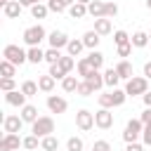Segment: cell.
I'll return each mask as SVG.
<instances>
[{
    "label": "cell",
    "mask_w": 151,
    "mask_h": 151,
    "mask_svg": "<svg viewBox=\"0 0 151 151\" xmlns=\"http://www.w3.org/2000/svg\"><path fill=\"white\" fill-rule=\"evenodd\" d=\"M47 7H50V12H54V14H61V12H66V9H68L61 0H47Z\"/></svg>",
    "instance_id": "ab89813d"
},
{
    "label": "cell",
    "mask_w": 151,
    "mask_h": 151,
    "mask_svg": "<svg viewBox=\"0 0 151 151\" xmlns=\"http://www.w3.org/2000/svg\"><path fill=\"white\" fill-rule=\"evenodd\" d=\"M54 83H57V80H54L50 73H45V76L38 78V87H40V92H52V90H54Z\"/></svg>",
    "instance_id": "83f0119b"
},
{
    "label": "cell",
    "mask_w": 151,
    "mask_h": 151,
    "mask_svg": "<svg viewBox=\"0 0 151 151\" xmlns=\"http://www.w3.org/2000/svg\"><path fill=\"white\" fill-rule=\"evenodd\" d=\"M61 57H64V54H61V50H57V47L45 50V61H47V64H59Z\"/></svg>",
    "instance_id": "d6a6232c"
},
{
    "label": "cell",
    "mask_w": 151,
    "mask_h": 151,
    "mask_svg": "<svg viewBox=\"0 0 151 151\" xmlns=\"http://www.w3.org/2000/svg\"><path fill=\"white\" fill-rule=\"evenodd\" d=\"M0 76H2V78H14V76H17V64L2 59V61H0Z\"/></svg>",
    "instance_id": "4316f807"
},
{
    "label": "cell",
    "mask_w": 151,
    "mask_h": 151,
    "mask_svg": "<svg viewBox=\"0 0 151 151\" xmlns=\"http://www.w3.org/2000/svg\"><path fill=\"white\" fill-rule=\"evenodd\" d=\"M21 38H24V42H26L28 47H35V45H40L42 40H47V31H45L40 24H35V26H28Z\"/></svg>",
    "instance_id": "277c9868"
},
{
    "label": "cell",
    "mask_w": 151,
    "mask_h": 151,
    "mask_svg": "<svg viewBox=\"0 0 151 151\" xmlns=\"http://www.w3.org/2000/svg\"><path fill=\"white\" fill-rule=\"evenodd\" d=\"M76 2H83V5H90L92 0H76Z\"/></svg>",
    "instance_id": "db71d44e"
},
{
    "label": "cell",
    "mask_w": 151,
    "mask_h": 151,
    "mask_svg": "<svg viewBox=\"0 0 151 151\" xmlns=\"http://www.w3.org/2000/svg\"><path fill=\"white\" fill-rule=\"evenodd\" d=\"M146 7H149V9H151V0H146Z\"/></svg>",
    "instance_id": "9f6ffc18"
},
{
    "label": "cell",
    "mask_w": 151,
    "mask_h": 151,
    "mask_svg": "<svg viewBox=\"0 0 151 151\" xmlns=\"http://www.w3.org/2000/svg\"><path fill=\"white\" fill-rule=\"evenodd\" d=\"M0 90H2V92H12V90H17L14 78H0Z\"/></svg>",
    "instance_id": "60d3db41"
},
{
    "label": "cell",
    "mask_w": 151,
    "mask_h": 151,
    "mask_svg": "<svg viewBox=\"0 0 151 151\" xmlns=\"http://www.w3.org/2000/svg\"><path fill=\"white\" fill-rule=\"evenodd\" d=\"M59 64L64 66V71H66V73H71V71L76 68V64H78V61H76V57H71V54H64V57L59 59Z\"/></svg>",
    "instance_id": "74e56055"
},
{
    "label": "cell",
    "mask_w": 151,
    "mask_h": 151,
    "mask_svg": "<svg viewBox=\"0 0 151 151\" xmlns=\"http://www.w3.org/2000/svg\"><path fill=\"white\" fill-rule=\"evenodd\" d=\"M76 94H80V97H90V94H94V90H92V85L87 83V80H80L78 83V92Z\"/></svg>",
    "instance_id": "f35d334b"
},
{
    "label": "cell",
    "mask_w": 151,
    "mask_h": 151,
    "mask_svg": "<svg viewBox=\"0 0 151 151\" xmlns=\"http://www.w3.org/2000/svg\"><path fill=\"white\" fill-rule=\"evenodd\" d=\"M61 2H64V5H66V7H71V5H73V2H76V0H61Z\"/></svg>",
    "instance_id": "f5cc1de1"
},
{
    "label": "cell",
    "mask_w": 151,
    "mask_h": 151,
    "mask_svg": "<svg viewBox=\"0 0 151 151\" xmlns=\"http://www.w3.org/2000/svg\"><path fill=\"white\" fill-rule=\"evenodd\" d=\"M125 151H144V144H139V142H130V144H125Z\"/></svg>",
    "instance_id": "c3c4849f"
},
{
    "label": "cell",
    "mask_w": 151,
    "mask_h": 151,
    "mask_svg": "<svg viewBox=\"0 0 151 151\" xmlns=\"http://www.w3.org/2000/svg\"><path fill=\"white\" fill-rule=\"evenodd\" d=\"M85 80L92 85V90H94V92H99V90L106 85V83H104V73H101V71H92V73H90Z\"/></svg>",
    "instance_id": "44dd1931"
},
{
    "label": "cell",
    "mask_w": 151,
    "mask_h": 151,
    "mask_svg": "<svg viewBox=\"0 0 151 151\" xmlns=\"http://www.w3.org/2000/svg\"><path fill=\"white\" fill-rule=\"evenodd\" d=\"M78 78L76 76H66L64 80H61V87H64V92H78Z\"/></svg>",
    "instance_id": "1f68e13d"
},
{
    "label": "cell",
    "mask_w": 151,
    "mask_h": 151,
    "mask_svg": "<svg viewBox=\"0 0 151 151\" xmlns=\"http://www.w3.org/2000/svg\"><path fill=\"white\" fill-rule=\"evenodd\" d=\"M83 50H87L85 42H83V38H71L68 45H66V54H71V57H80Z\"/></svg>",
    "instance_id": "e0dca14e"
},
{
    "label": "cell",
    "mask_w": 151,
    "mask_h": 151,
    "mask_svg": "<svg viewBox=\"0 0 151 151\" xmlns=\"http://www.w3.org/2000/svg\"><path fill=\"white\" fill-rule=\"evenodd\" d=\"M113 42L116 45H125V42H130V35L125 31H113Z\"/></svg>",
    "instance_id": "7bdbcfd3"
},
{
    "label": "cell",
    "mask_w": 151,
    "mask_h": 151,
    "mask_svg": "<svg viewBox=\"0 0 151 151\" xmlns=\"http://www.w3.org/2000/svg\"><path fill=\"white\" fill-rule=\"evenodd\" d=\"M24 127V118L21 116H5L2 118V130L5 132H19Z\"/></svg>",
    "instance_id": "7c38bea8"
},
{
    "label": "cell",
    "mask_w": 151,
    "mask_h": 151,
    "mask_svg": "<svg viewBox=\"0 0 151 151\" xmlns=\"http://www.w3.org/2000/svg\"><path fill=\"white\" fill-rule=\"evenodd\" d=\"M2 59H7V61H12V64L21 66V64L28 61V52L21 50L19 45H5V50H2Z\"/></svg>",
    "instance_id": "5b68a950"
},
{
    "label": "cell",
    "mask_w": 151,
    "mask_h": 151,
    "mask_svg": "<svg viewBox=\"0 0 151 151\" xmlns=\"http://www.w3.org/2000/svg\"><path fill=\"white\" fill-rule=\"evenodd\" d=\"M97 99H99V106L113 109V106H123V104H125L127 92H125V87H123V90H120V87H111V92H104V94H99Z\"/></svg>",
    "instance_id": "6da1fadb"
},
{
    "label": "cell",
    "mask_w": 151,
    "mask_h": 151,
    "mask_svg": "<svg viewBox=\"0 0 151 151\" xmlns=\"http://www.w3.org/2000/svg\"><path fill=\"white\" fill-rule=\"evenodd\" d=\"M92 151H111V144H109L106 139H97V142L92 144Z\"/></svg>",
    "instance_id": "f6af8a7d"
},
{
    "label": "cell",
    "mask_w": 151,
    "mask_h": 151,
    "mask_svg": "<svg viewBox=\"0 0 151 151\" xmlns=\"http://www.w3.org/2000/svg\"><path fill=\"white\" fill-rule=\"evenodd\" d=\"M26 52H28V61H31V64H40V61H45V50H40V45L28 47Z\"/></svg>",
    "instance_id": "d4e9b609"
},
{
    "label": "cell",
    "mask_w": 151,
    "mask_h": 151,
    "mask_svg": "<svg viewBox=\"0 0 151 151\" xmlns=\"http://www.w3.org/2000/svg\"><path fill=\"white\" fill-rule=\"evenodd\" d=\"M125 92H127V97H137V94L149 92V78L146 76H132L130 80H125Z\"/></svg>",
    "instance_id": "7a4b0ae2"
},
{
    "label": "cell",
    "mask_w": 151,
    "mask_h": 151,
    "mask_svg": "<svg viewBox=\"0 0 151 151\" xmlns=\"http://www.w3.org/2000/svg\"><path fill=\"white\" fill-rule=\"evenodd\" d=\"M19 146H24V139H19V132H5L0 149L2 151H19Z\"/></svg>",
    "instance_id": "9c48e42d"
},
{
    "label": "cell",
    "mask_w": 151,
    "mask_h": 151,
    "mask_svg": "<svg viewBox=\"0 0 151 151\" xmlns=\"http://www.w3.org/2000/svg\"><path fill=\"white\" fill-rule=\"evenodd\" d=\"M47 109H50L52 113H66L68 101H66L64 97H59V94H50V97H47Z\"/></svg>",
    "instance_id": "8fae6325"
},
{
    "label": "cell",
    "mask_w": 151,
    "mask_h": 151,
    "mask_svg": "<svg viewBox=\"0 0 151 151\" xmlns=\"http://www.w3.org/2000/svg\"><path fill=\"white\" fill-rule=\"evenodd\" d=\"M19 2H21L24 7H33V5H38L40 0H19Z\"/></svg>",
    "instance_id": "816d5d0a"
},
{
    "label": "cell",
    "mask_w": 151,
    "mask_h": 151,
    "mask_svg": "<svg viewBox=\"0 0 151 151\" xmlns=\"http://www.w3.org/2000/svg\"><path fill=\"white\" fill-rule=\"evenodd\" d=\"M139 120H142L144 125H149V123H151V106H146V109L142 111V116H139Z\"/></svg>",
    "instance_id": "7dc6e473"
},
{
    "label": "cell",
    "mask_w": 151,
    "mask_h": 151,
    "mask_svg": "<svg viewBox=\"0 0 151 151\" xmlns=\"http://www.w3.org/2000/svg\"><path fill=\"white\" fill-rule=\"evenodd\" d=\"M26 99H28V97H26L21 90H12V92H5V101H7L9 106H19V109H21V106H26Z\"/></svg>",
    "instance_id": "4fadbf2b"
},
{
    "label": "cell",
    "mask_w": 151,
    "mask_h": 151,
    "mask_svg": "<svg viewBox=\"0 0 151 151\" xmlns=\"http://www.w3.org/2000/svg\"><path fill=\"white\" fill-rule=\"evenodd\" d=\"M142 144L144 146H151V123L144 125V132H142Z\"/></svg>",
    "instance_id": "bcb514c9"
},
{
    "label": "cell",
    "mask_w": 151,
    "mask_h": 151,
    "mask_svg": "<svg viewBox=\"0 0 151 151\" xmlns=\"http://www.w3.org/2000/svg\"><path fill=\"white\" fill-rule=\"evenodd\" d=\"M76 125H78V130H83V132L92 130V127H94V113L87 111V109H80V111L76 113Z\"/></svg>",
    "instance_id": "ba28073f"
},
{
    "label": "cell",
    "mask_w": 151,
    "mask_h": 151,
    "mask_svg": "<svg viewBox=\"0 0 151 151\" xmlns=\"http://www.w3.org/2000/svg\"><path fill=\"white\" fill-rule=\"evenodd\" d=\"M144 76L151 80V61H146V64H144Z\"/></svg>",
    "instance_id": "f907efd6"
},
{
    "label": "cell",
    "mask_w": 151,
    "mask_h": 151,
    "mask_svg": "<svg viewBox=\"0 0 151 151\" xmlns=\"http://www.w3.org/2000/svg\"><path fill=\"white\" fill-rule=\"evenodd\" d=\"M40 149H42V151H57V149H59V139H57L54 134H47V137L40 139Z\"/></svg>",
    "instance_id": "f1b7e54d"
},
{
    "label": "cell",
    "mask_w": 151,
    "mask_h": 151,
    "mask_svg": "<svg viewBox=\"0 0 151 151\" xmlns=\"http://www.w3.org/2000/svg\"><path fill=\"white\" fill-rule=\"evenodd\" d=\"M104 83H106V87H118L120 76H118L116 66H111V68H106V71H104Z\"/></svg>",
    "instance_id": "603a6c76"
},
{
    "label": "cell",
    "mask_w": 151,
    "mask_h": 151,
    "mask_svg": "<svg viewBox=\"0 0 151 151\" xmlns=\"http://www.w3.org/2000/svg\"><path fill=\"white\" fill-rule=\"evenodd\" d=\"M149 38H151V33H149Z\"/></svg>",
    "instance_id": "6f0895ef"
},
{
    "label": "cell",
    "mask_w": 151,
    "mask_h": 151,
    "mask_svg": "<svg viewBox=\"0 0 151 151\" xmlns=\"http://www.w3.org/2000/svg\"><path fill=\"white\" fill-rule=\"evenodd\" d=\"M50 76H52L54 80H64L68 73L64 71V66H61V64H50Z\"/></svg>",
    "instance_id": "e575fe53"
},
{
    "label": "cell",
    "mask_w": 151,
    "mask_h": 151,
    "mask_svg": "<svg viewBox=\"0 0 151 151\" xmlns=\"http://www.w3.org/2000/svg\"><path fill=\"white\" fill-rule=\"evenodd\" d=\"M94 125H97L99 130H111V127H113V111L99 106V111L94 113Z\"/></svg>",
    "instance_id": "52a82bcc"
},
{
    "label": "cell",
    "mask_w": 151,
    "mask_h": 151,
    "mask_svg": "<svg viewBox=\"0 0 151 151\" xmlns=\"http://www.w3.org/2000/svg\"><path fill=\"white\" fill-rule=\"evenodd\" d=\"M142 99H144V106H151V92H144Z\"/></svg>",
    "instance_id": "681fc988"
},
{
    "label": "cell",
    "mask_w": 151,
    "mask_h": 151,
    "mask_svg": "<svg viewBox=\"0 0 151 151\" xmlns=\"http://www.w3.org/2000/svg\"><path fill=\"white\" fill-rule=\"evenodd\" d=\"M130 42H132V47H146L149 42H151V38H149V33L146 31H134L132 35H130Z\"/></svg>",
    "instance_id": "2e32d148"
},
{
    "label": "cell",
    "mask_w": 151,
    "mask_h": 151,
    "mask_svg": "<svg viewBox=\"0 0 151 151\" xmlns=\"http://www.w3.org/2000/svg\"><path fill=\"white\" fill-rule=\"evenodd\" d=\"M68 35L64 33V31H52V33H47V42H50V47H57V50H64L66 45H68Z\"/></svg>",
    "instance_id": "30bf717a"
},
{
    "label": "cell",
    "mask_w": 151,
    "mask_h": 151,
    "mask_svg": "<svg viewBox=\"0 0 151 151\" xmlns=\"http://www.w3.org/2000/svg\"><path fill=\"white\" fill-rule=\"evenodd\" d=\"M7 2H9V0H0V5H2V7H5V5H7Z\"/></svg>",
    "instance_id": "11a10c76"
},
{
    "label": "cell",
    "mask_w": 151,
    "mask_h": 151,
    "mask_svg": "<svg viewBox=\"0 0 151 151\" xmlns=\"http://www.w3.org/2000/svg\"><path fill=\"white\" fill-rule=\"evenodd\" d=\"M142 132H144V123H142L139 118H130V120L125 123V130H123V139H125V144H130V142H139V139H142Z\"/></svg>",
    "instance_id": "3957f363"
},
{
    "label": "cell",
    "mask_w": 151,
    "mask_h": 151,
    "mask_svg": "<svg viewBox=\"0 0 151 151\" xmlns=\"http://www.w3.org/2000/svg\"><path fill=\"white\" fill-rule=\"evenodd\" d=\"M116 71H118V76H120V80H130L134 73H132V64L127 61V59H120L118 64H116Z\"/></svg>",
    "instance_id": "ffe728a7"
},
{
    "label": "cell",
    "mask_w": 151,
    "mask_h": 151,
    "mask_svg": "<svg viewBox=\"0 0 151 151\" xmlns=\"http://www.w3.org/2000/svg\"><path fill=\"white\" fill-rule=\"evenodd\" d=\"M76 68H78V76H80L83 80H85V78H87V76H90L92 71H97V68H92V64L87 61V57H83V59H78V64H76Z\"/></svg>",
    "instance_id": "cb8c5ba5"
},
{
    "label": "cell",
    "mask_w": 151,
    "mask_h": 151,
    "mask_svg": "<svg viewBox=\"0 0 151 151\" xmlns=\"http://www.w3.org/2000/svg\"><path fill=\"white\" fill-rule=\"evenodd\" d=\"M132 54V42H125V45H118V57H123V59H127Z\"/></svg>",
    "instance_id": "ee69618b"
},
{
    "label": "cell",
    "mask_w": 151,
    "mask_h": 151,
    "mask_svg": "<svg viewBox=\"0 0 151 151\" xmlns=\"http://www.w3.org/2000/svg\"><path fill=\"white\" fill-rule=\"evenodd\" d=\"M87 14L94 17V19L104 17V2H101V0H92V2L87 5Z\"/></svg>",
    "instance_id": "f546056e"
},
{
    "label": "cell",
    "mask_w": 151,
    "mask_h": 151,
    "mask_svg": "<svg viewBox=\"0 0 151 151\" xmlns=\"http://www.w3.org/2000/svg\"><path fill=\"white\" fill-rule=\"evenodd\" d=\"M19 111H21L19 116L24 118V123H31V125H33V123H35V120L40 118V116H38V109H35L33 104H26V106H21Z\"/></svg>",
    "instance_id": "ac0fdd59"
},
{
    "label": "cell",
    "mask_w": 151,
    "mask_h": 151,
    "mask_svg": "<svg viewBox=\"0 0 151 151\" xmlns=\"http://www.w3.org/2000/svg\"><path fill=\"white\" fill-rule=\"evenodd\" d=\"M47 14H50V7L42 5V2H38V5L31 7V17H33V19H45Z\"/></svg>",
    "instance_id": "4dcf8cb0"
},
{
    "label": "cell",
    "mask_w": 151,
    "mask_h": 151,
    "mask_svg": "<svg viewBox=\"0 0 151 151\" xmlns=\"http://www.w3.org/2000/svg\"><path fill=\"white\" fill-rule=\"evenodd\" d=\"M99 40H101V35L92 28V31H85L83 33V42H85V47L87 50H97V45H99Z\"/></svg>",
    "instance_id": "d6986e66"
},
{
    "label": "cell",
    "mask_w": 151,
    "mask_h": 151,
    "mask_svg": "<svg viewBox=\"0 0 151 151\" xmlns=\"http://www.w3.org/2000/svg\"><path fill=\"white\" fill-rule=\"evenodd\" d=\"M38 90H40V87H38V83H33V80H24V83H21V92H24L26 97H35Z\"/></svg>",
    "instance_id": "836d02e7"
},
{
    "label": "cell",
    "mask_w": 151,
    "mask_h": 151,
    "mask_svg": "<svg viewBox=\"0 0 151 151\" xmlns=\"http://www.w3.org/2000/svg\"><path fill=\"white\" fill-rule=\"evenodd\" d=\"M87 61L92 64V68L101 71V66H104V54H101L99 50H90V54H87Z\"/></svg>",
    "instance_id": "484cf974"
},
{
    "label": "cell",
    "mask_w": 151,
    "mask_h": 151,
    "mask_svg": "<svg viewBox=\"0 0 151 151\" xmlns=\"http://www.w3.org/2000/svg\"><path fill=\"white\" fill-rule=\"evenodd\" d=\"M94 31H97L99 35H109V33H113V24H111V19H109V17H99V19H94Z\"/></svg>",
    "instance_id": "9a60e30c"
},
{
    "label": "cell",
    "mask_w": 151,
    "mask_h": 151,
    "mask_svg": "<svg viewBox=\"0 0 151 151\" xmlns=\"http://www.w3.org/2000/svg\"><path fill=\"white\" fill-rule=\"evenodd\" d=\"M38 146H40V137H38V134H33V132H31L28 137H24V149H28V151H35Z\"/></svg>",
    "instance_id": "d590c367"
},
{
    "label": "cell",
    "mask_w": 151,
    "mask_h": 151,
    "mask_svg": "<svg viewBox=\"0 0 151 151\" xmlns=\"http://www.w3.org/2000/svg\"><path fill=\"white\" fill-rule=\"evenodd\" d=\"M116 14H118V5H116V2H104V17L113 19Z\"/></svg>",
    "instance_id": "b9f144b4"
},
{
    "label": "cell",
    "mask_w": 151,
    "mask_h": 151,
    "mask_svg": "<svg viewBox=\"0 0 151 151\" xmlns=\"http://www.w3.org/2000/svg\"><path fill=\"white\" fill-rule=\"evenodd\" d=\"M31 132L38 134L40 139L47 137V134H52V132H54V118H52V116H40V118L31 125Z\"/></svg>",
    "instance_id": "8992f818"
},
{
    "label": "cell",
    "mask_w": 151,
    "mask_h": 151,
    "mask_svg": "<svg viewBox=\"0 0 151 151\" xmlns=\"http://www.w3.org/2000/svg\"><path fill=\"white\" fill-rule=\"evenodd\" d=\"M21 7H24V5H21L19 0H9V2L2 7V14H5L7 19H19V14H21Z\"/></svg>",
    "instance_id": "5bb4252c"
},
{
    "label": "cell",
    "mask_w": 151,
    "mask_h": 151,
    "mask_svg": "<svg viewBox=\"0 0 151 151\" xmlns=\"http://www.w3.org/2000/svg\"><path fill=\"white\" fill-rule=\"evenodd\" d=\"M66 12H68V17H73V19H85V17H87V5H83V2H73Z\"/></svg>",
    "instance_id": "7402d4cb"
},
{
    "label": "cell",
    "mask_w": 151,
    "mask_h": 151,
    "mask_svg": "<svg viewBox=\"0 0 151 151\" xmlns=\"http://www.w3.org/2000/svg\"><path fill=\"white\" fill-rule=\"evenodd\" d=\"M83 149H85V144H83L80 137H68L66 139V151H83Z\"/></svg>",
    "instance_id": "8d00e7d4"
}]
</instances>
